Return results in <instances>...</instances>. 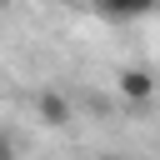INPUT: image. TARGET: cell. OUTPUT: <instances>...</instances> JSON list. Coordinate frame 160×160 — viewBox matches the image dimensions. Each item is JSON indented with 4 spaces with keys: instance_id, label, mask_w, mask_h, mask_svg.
Segmentation results:
<instances>
[{
    "instance_id": "6da1fadb",
    "label": "cell",
    "mask_w": 160,
    "mask_h": 160,
    "mask_svg": "<svg viewBox=\"0 0 160 160\" xmlns=\"http://www.w3.org/2000/svg\"><path fill=\"white\" fill-rule=\"evenodd\" d=\"M120 95H125V100H150V95H155V75L140 70V65L120 70Z\"/></svg>"
},
{
    "instance_id": "7a4b0ae2",
    "label": "cell",
    "mask_w": 160,
    "mask_h": 160,
    "mask_svg": "<svg viewBox=\"0 0 160 160\" xmlns=\"http://www.w3.org/2000/svg\"><path fill=\"white\" fill-rule=\"evenodd\" d=\"M35 110H40V120L45 125H70V105H65V95H55V90H40V100H35Z\"/></svg>"
},
{
    "instance_id": "3957f363",
    "label": "cell",
    "mask_w": 160,
    "mask_h": 160,
    "mask_svg": "<svg viewBox=\"0 0 160 160\" xmlns=\"http://www.w3.org/2000/svg\"><path fill=\"white\" fill-rule=\"evenodd\" d=\"M90 5H100V10H110V15H145V10H155L160 0H90Z\"/></svg>"
},
{
    "instance_id": "277c9868",
    "label": "cell",
    "mask_w": 160,
    "mask_h": 160,
    "mask_svg": "<svg viewBox=\"0 0 160 160\" xmlns=\"http://www.w3.org/2000/svg\"><path fill=\"white\" fill-rule=\"evenodd\" d=\"M0 160H15V145H10L5 135H0Z\"/></svg>"
}]
</instances>
